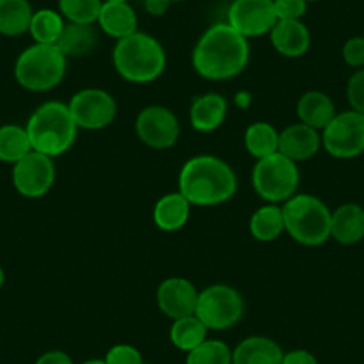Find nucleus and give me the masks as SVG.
Listing matches in <instances>:
<instances>
[{"mask_svg": "<svg viewBox=\"0 0 364 364\" xmlns=\"http://www.w3.org/2000/svg\"><path fill=\"white\" fill-rule=\"evenodd\" d=\"M250 61V43L227 22L215 23L200 38L191 54L193 70L208 80H230Z\"/></svg>", "mask_w": 364, "mask_h": 364, "instance_id": "1", "label": "nucleus"}, {"mask_svg": "<svg viewBox=\"0 0 364 364\" xmlns=\"http://www.w3.org/2000/svg\"><path fill=\"white\" fill-rule=\"evenodd\" d=\"M177 191L198 208L225 204L237 191L236 171L222 157L195 156L182 164Z\"/></svg>", "mask_w": 364, "mask_h": 364, "instance_id": "2", "label": "nucleus"}, {"mask_svg": "<svg viewBox=\"0 0 364 364\" xmlns=\"http://www.w3.org/2000/svg\"><path fill=\"white\" fill-rule=\"evenodd\" d=\"M166 50L152 34L136 31L114 43V70L131 84H150L157 80L166 68Z\"/></svg>", "mask_w": 364, "mask_h": 364, "instance_id": "3", "label": "nucleus"}, {"mask_svg": "<svg viewBox=\"0 0 364 364\" xmlns=\"http://www.w3.org/2000/svg\"><path fill=\"white\" fill-rule=\"evenodd\" d=\"M26 129L33 150L54 159L72 149L79 132L68 104L59 100H48L38 106L27 120Z\"/></svg>", "mask_w": 364, "mask_h": 364, "instance_id": "4", "label": "nucleus"}, {"mask_svg": "<svg viewBox=\"0 0 364 364\" xmlns=\"http://www.w3.org/2000/svg\"><path fill=\"white\" fill-rule=\"evenodd\" d=\"M286 234L304 247H320L331 240L332 211L321 198L296 193L282 204Z\"/></svg>", "mask_w": 364, "mask_h": 364, "instance_id": "5", "label": "nucleus"}, {"mask_svg": "<svg viewBox=\"0 0 364 364\" xmlns=\"http://www.w3.org/2000/svg\"><path fill=\"white\" fill-rule=\"evenodd\" d=\"M68 59L55 45L33 43L20 52L15 63V79L23 90L45 93L63 82Z\"/></svg>", "mask_w": 364, "mask_h": 364, "instance_id": "6", "label": "nucleus"}, {"mask_svg": "<svg viewBox=\"0 0 364 364\" xmlns=\"http://www.w3.org/2000/svg\"><path fill=\"white\" fill-rule=\"evenodd\" d=\"M299 184V164L279 152L259 159L252 170V186L266 204L282 205L296 195Z\"/></svg>", "mask_w": 364, "mask_h": 364, "instance_id": "7", "label": "nucleus"}, {"mask_svg": "<svg viewBox=\"0 0 364 364\" xmlns=\"http://www.w3.org/2000/svg\"><path fill=\"white\" fill-rule=\"evenodd\" d=\"M195 314L209 331H227L243 318L245 300L236 288L218 282L198 293Z\"/></svg>", "mask_w": 364, "mask_h": 364, "instance_id": "8", "label": "nucleus"}, {"mask_svg": "<svg viewBox=\"0 0 364 364\" xmlns=\"http://www.w3.org/2000/svg\"><path fill=\"white\" fill-rule=\"evenodd\" d=\"M321 149L334 159H353L364 152V114L341 111L321 131Z\"/></svg>", "mask_w": 364, "mask_h": 364, "instance_id": "9", "label": "nucleus"}, {"mask_svg": "<svg viewBox=\"0 0 364 364\" xmlns=\"http://www.w3.org/2000/svg\"><path fill=\"white\" fill-rule=\"evenodd\" d=\"M68 109L82 131H102L113 124L118 113L114 97L102 87H82L73 93Z\"/></svg>", "mask_w": 364, "mask_h": 364, "instance_id": "10", "label": "nucleus"}, {"mask_svg": "<svg viewBox=\"0 0 364 364\" xmlns=\"http://www.w3.org/2000/svg\"><path fill=\"white\" fill-rule=\"evenodd\" d=\"M134 131L139 141L154 150L171 149L181 138L177 114L161 104H152L139 111L134 122Z\"/></svg>", "mask_w": 364, "mask_h": 364, "instance_id": "11", "label": "nucleus"}, {"mask_svg": "<svg viewBox=\"0 0 364 364\" xmlns=\"http://www.w3.org/2000/svg\"><path fill=\"white\" fill-rule=\"evenodd\" d=\"M11 181L15 190L26 198H41L54 188L55 184V163L54 157L45 154H27L23 159L13 164Z\"/></svg>", "mask_w": 364, "mask_h": 364, "instance_id": "12", "label": "nucleus"}, {"mask_svg": "<svg viewBox=\"0 0 364 364\" xmlns=\"http://www.w3.org/2000/svg\"><path fill=\"white\" fill-rule=\"evenodd\" d=\"M227 23L247 40L269 34L277 23L273 0H232L227 9Z\"/></svg>", "mask_w": 364, "mask_h": 364, "instance_id": "13", "label": "nucleus"}, {"mask_svg": "<svg viewBox=\"0 0 364 364\" xmlns=\"http://www.w3.org/2000/svg\"><path fill=\"white\" fill-rule=\"evenodd\" d=\"M198 293L200 291L190 279L168 277L157 286L156 302L161 313L173 321L195 314Z\"/></svg>", "mask_w": 364, "mask_h": 364, "instance_id": "14", "label": "nucleus"}, {"mask_svg": "<svg viewBox=\"0 0 364 364\" xmlns=\"http://www.w3.org/2000/svg\"><path fill=\"white\" fill-rule=\"evenodd\" d=\"M321 149V132L309 125L296 122L279 132V154L296 164L316 156Z\"/></svg>", "mask_w": 364, "mask_h": 364, "instance_id": "15", "label": "nucleus"}, {"mask_svg": "<svg viewBox=\"0 0 364 364\" xmlns=\"http://www.w3.org/2000/svg\"><path fill=\"white\" fill-rule=\"evenodd\" d=\"M229 114V102L216 91H208L195 97L190 106V125L193 131L209 134L225 124Z\"/></svg>", "mask_w": 364, "mask_h": 364, "instance_id": "16", "label": "nucleus"}, {"mask_svg": "<svg viewBox=\"0 0 364 364\" xmlns=\"http://www.w3.org/2000/svg\"><path fill=\"white\" fill-rule=\"evenodd\" d=\"M269 41L281 55L299 59L311 48V31L302 20H277L269 31Z\"/></svg>", "mask_w": 364, "mask_h": 364, "instance_id": "17", "label": "nucleus"}, {"mask_svg": "<svg viewBox=\"0 0 364 364\" xmlns=\"http://www.w3.org/2000/svg\"><path fill=\"white\" fill-rule=\"evenodd\" d=\"M331 240L336 243L345 245H357L364 240V208L359 204L339 205L338 209L332 211L331 220Z\"/></svg>", "mask_w": 364, "mask_h": 364, "instance_id": "18", "label": "nucleus"}, {"mask_svg": "<svg viewBox=\"0 0 364 364\" xmlns=\"http://www.w3.org/2000/svg\"><path fill=\"white\" fill-rule=\"evenodd\" d=\"M97 26L113 40H122L138 31V15L129 2H104Z\"/></svg>", "mask_w": 364, "mask_h": 364, "instance_id": "19", "label": "nucleus"}, {"mask_svg": "<svg viewBox=\"0 0 364 364\" xmlns=\"http://www.w3.org/2000/svg\"><path fill=\"white\" fill-rule=\"evenodd\" d=\"M191 215V204L181 191L166 193L156 202L152 211L154 223L163 232H177L186 225Z\"/></svg>", "mask_w": 364, "mask_h": 364, "instance_id": "20", "label": "nucleus"}, {"mask_svg": "<svg viewBox=\"0 0 364 364\" xmlns=\"http://www.w3.org/2000/svg\"><path fill=\"white\" fill-rule=\"evenodd\" d=\"M296 114L299 122L321 132L338 114V111L334 100L327 93L320 90H309L296 102Z\"/></svg>", "mask_w": 364, "mask_h": 364, "instance_id": "21", "label": "nucleus"}, {"mask_svg": "<svg viewBox=\"0 0 364 364\" xmlns=\"http://www.w3.org/2000/svg\"><path fill=\"white\" fill-rule=\"evenodd\" d=\"M281 345L266 336L245 338L232 350V364H282Z\"/></svg>", "mask_w": 364, "mask_h": 364, "instance_id": "22", "label": "nucleus"}, {"mask_svg": "<svg viewBox=\"0 0 364 364\" xmlns=\"http://www.w3.org/2000/svg\"><path fill=\"white\" fill-rule=\"evenodd\" d=\"M97 43H99V34H97L95 26L66 22L55 47L65 54L66 59H72L91 54Z\"/></svg>", "mask_w": 364, "mask_h": 364, "instance_id": "23", "label": "nucleus"}, {"mask_svg": "<svg viewBox=\"0 0 364 364\" xmlns=\"http://www.w3.org/2000/svg\"><path fill=\"white\" fill-rule=\"evenodd\" d=\"M248 230L259 243H272L286 232L282 205L264 204L255 209L248 220Z\"/></svg>", "mask_w": 364, "mask_h": 364, "instance_id": "24", "label": "nucleus"}, {"mask_svg": "<svg viewBox=\"0 0 364 364\" xmlns=\"http://www.w3.org/2000/svg\"><path fill=\"white\" fill-rule=\"evenodd\" d=\"M33 15L29 0H0V34L16 38L29 33Z\"/></svg>", "mask_w": 364, "mask_h": 364, "instance_id": "25", "label": "nucleus"}, {"mask_svg": "<svg viewBox=\"0 0 364 364\" xmlns=\"http://www.w3.org/2000/svg\"><path fill=\"white\" fill-rule=\"evenodd\" d=\"M279 132L281 131L268 122H254L245 131V149L255 161L273 156L279 152Z\"/></svg>", "mask_w": 364, "mask_h": 364, "instance_id": "26", "label": "nucleus"}, {"mask_svg": "<svg viewBox=\"0 0 364 364\" xmlns=\"http://www.w3.org/2000/svg\"><path fill=\"white\" fill-rule=\"evenodd\" d=\"M208 332L209 328L202 323L200 318L197 314H190L173 320L170 327V341L175 348L188 353L208 339Z\"/></svg>", "mask_w": 364, "mask_h": 364, "instance_id": "27", "label": "nucleus"}, {"mask_svg": "<svg viewBox=\"0 0 364 364\" xmlns=\"http://www.w3.org/2000/svg\"><path fill=\"white\" fill-rule=\"evenodd\" d=\"M33 152L26 125L6 124L0 127V161L15 164Z\"/></svg>", "mask_w": 364, "mask_h": 364, "instance_id": "28", "label": "nucleus"}, {"mask_svg": "<svg viewBox=\"0 0 364 364\" xmlns=\"http://www.w3.org/2000/svg\"><path fill=\"white\" fill-rule=\"evenodd\" d=\"M65 26L66 20L63 18L61 13L45 8L40 9V11H34L29 26V34L34 40V43L55 45L59 38H61Z\"/></svg>", "mask_w": 364, "mask_h": 364, "instance_id": "29", "label": "nucleus"}, {"mask_svg": "<svg viewBox=\"0 0 364 364\" xmlns=\"http://www.w3.org/2000/svg\"><path fill=\"white\" fill-rule=\"evenodd\" d=\"M102 4L104 0H58V11L66 22L95 26Z\"/></svg>", "mask_w": 364, "mask_h": 364, "instance_id": "30", "label": "nucleus"}, {"mask_svg": "<svg viewBox=\"0 0 364 364\" xmlns=\"http://www.w3.org/2000/svg\"><path fill=\"white\" fill-rule=\"evenodd\" d=\"M186 364H232V350L220 339H205L188 352Z\"/></svg>", "mask_w": 364, "mask_h": 364, "instance_id": "31", "label": "nucleus"}, {"mask_svg": "<svg viewBox=\"0 0 364 364\" xmlns=\"http://www.w3.org/2000/svg\"><path fill=\"white\" fill-rule=\"evenodd\" d=\"M346 100L350 109L364 114V68L355 70L346 82Z\"/></svg>", "mask_w": 364, "mask_h": 364, "instance_id": "32", "label": "nucleus"}, {"mask_svg": "<svg viewBox=\"0 0 364 364\" xmlns=\"http://www.w3.org/2000/svg\"><path fill=\"white\" fill-rule=\"evenodd\" d=\"M106 364H145L143 363V355L136 346L125 345H114L107 350L106 357H104Z\"/></svg>", "mask_w": 364, "mask_h": 364, "instance_id": "33", "label": "nucleus"}, {"mask_svg": "<svg viewBox=\"0 0 364 364\" xmlns=\"http://www.w3.org/2000/svg\"><path fill=\"white\" fill-rule=\"evenodd\" d=\"M277 20H302L307 13V0H273Z\"/></svg>", "mask_w": 364, "mask_h": 364, "instance_id": "34", "label": "nucleus"}, {"mask_svg": "<svg viewBox=\"0 0 364 364\" xmlns=\"http://www.w3.org/2000/svg\"><path fill=\"white\" fill-rule=\"evenodd\" d=\"M343 61L352 68H364V36H353L343 45Z\"/></svg>", "mask_w": 364, "mask_h": 364, "instance_id": "35", "label": "nucleus"}, {"mask_svg": "<svg viewBox=\"0 0 364 364\" xmlns=\"http://www.w3.org/2000/svg\"><path fill=\"white\" fill-rule=\"evenodd\" d=\"M282 364H318V359L309 352V350H291L286 352L282 357Z\"/></svg>", "mask_w": 364, "mask_h": 364, "instance_id": "36", "label": "nucleus"}, {"mask_svg": "<svg viewBox=\"0 0 364 364\" xmlns=\"http://www.w3.org/2000/svg\"><path fill=\"white\" fill-rule=\"evenodd\" d=\"M34 364H73V359L63 350H50V352H45L43 355L38 357Z\"/></svg>", "mask_w": 364, "mask_h": 364, "instance_id": "37", "label": "nucleus"}, {"mask_svg": "<svg viewBox=\"0 0 364 364\" xmlns=\"http://www.w3.org/2000/svg\"><path fill=\"white\" fill-rule=\"evenodd\" d=\"M171 4H173L171 0H145L143 8L150 16H164Z\"/></svg>", "mask_w": 364, "mask_h": 364, "instance_id": "38", "label": "nucleus"}, {"mask_svg": "<svg viewBox=\"0 0 364 364\" xmlns=\"http://www.w3.org/2000/svg\"><path fill=\"white\" fill-rule=\"evenodd\" d=\"M252 102H254V97H252L250 91L241 90V91H237L236 95H234V104H236L240 109H248V107L252 106Z\"/></svg>", "mask_w": 364, "mask_h": 364, "instance_id": "39", "label": "nucleus"}, {"mask_svg": "<svg viewBox=\"0 0 364 364\" xmlns=\"http://www.w3.org/2000/svg\"><path fill=\"white\" fill-rule=\"evenodd\" d=\"M4 282H6V272L4 268H2V264H0V288L4 286Z\"/></svg>", "mask_w": 364, "mask_h": 364, "instance_id": "40", "label": "nucleus"}, {"mask_svg": "<svg viewBox=\"0 0 364 364\" xmlns=\"http://www.w3.org/2000/svg\"><path fill=\"white\" fill-rule=\"evenodd\" d=\"M82 364H106V363H104V359H90Z\"/></svg>", "mask_w": 364, "mask_h": 364, "instance_id": "41", "label": "nucleus"}, {"mask_svg": "<svg viewBox=\"0 0 364 364\" xmlns=\"http://www.w3.org/2000/svg\"><path fill=\"white\" fill-rule=\"evenodd\" d=\"M104 2H129V0H104Z\"/></svg>", "mask_w": 364, "mask_h": 364, "instance_id": "42", "label": "nucleus"}, {"mask_svg": "<svg viewBox=\"0 0 364 364\" xmlns=\"http://www.w3.org/2000/svg\"><path fill=\"white\" fill-rule=\"evenodd\" d=\"M307 2H309V4H313V2H320V0H307Z\"/></svg>", "mask_w": 364, "mask_h": 364, "instance_id": "43", "label": "nucleus"}, {"mask_svg": "<svg viewBox=\"0 0 364 364\" xmlns=\"http://www.w3.org/2000/svg\"><path fill=\"white\" fill-rule=\"evenodd\" d=\"M171 2H184V0H171Z\"/></svg>", "mask_w": 364, "mask_h": 364, "instance_id": "44", "label": "nucleus"}, {"mask_svg": "<svg viewBox=\"0 0 364 364\" xmlns=\"http://www.w3.org/2000/svg\"><path fill=\"white\" fill-rule=\"evenodd\" d=\"M363 36H364V33H363Z\"/></svg>", "mask_w": 364, "mask_h": 364, "instance_id": "45", "label": "nucleus"}]
</instances>
